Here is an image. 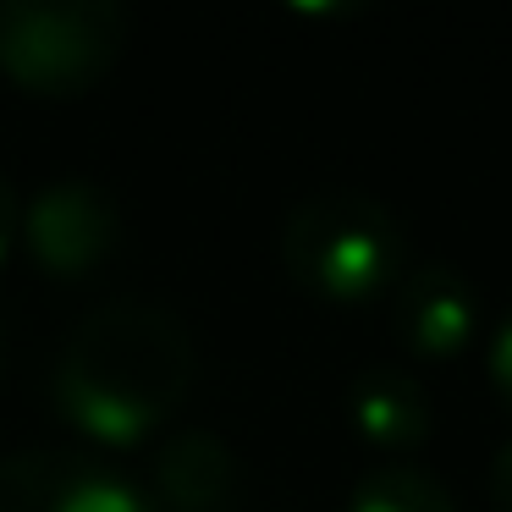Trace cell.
I'll list each match as a JSON object with an SVG mask.
<instances>
[{
  "label": "cell",
  "mask_w": 512,
  "mask_h": 512,
  "mask_svg": "<svg viewBox=\"0 0 512 512\" xmlns=\"http://www.w3.org/2000/svg\"><path fill=\"white\" fill-rule=\"evenodd\" d=\"M199 375L182 314L144 298H111L67 331L50 364V408L100 446H138L171 424Z\"/></svg>",
  "instance_id": "6da1fadb"
},
{
  "label": "cell",
  "mask_w": 512,
  "mask_h": 512,
  "mask_svg": "<svg viewBox=\"0 0 512 512\" xmlns=\"http://www.w3.org/2000/svg\"><path fill=\"white\" fill-rule=\"evenodd\" d=\"M281 265L292 287L331 309L386 303L402 276V226L364 188H314L281 221Z\"/></svg>",
  "instance_id": "7a4b0ae2"
},
{
  "label": "cell",
  "mask_w": 512,
  "mask_h": 512,
  "mask_svg": "<svg viewBox=\"0 0 512 512\" xmlns=\"http://www.w3.org/2000/svg\"><path fill=\"white\" fill-rule=\"evenodd\" d=\"M122 50L127 12L116 0H0V72L23 94H83Z\"/></svg>",
  "instance_id": "3957f363"
},
{
  "label": "cell",
  "mask_w": 512,
  "mask_h": 512,
  "mask_svg": "<svg viewBox=\"0 0 512 512\" xmlns=\"http://www.w3.org/2000/svg\"><path fill=\"white\" fill-rule=\"evenodd\" d=\"M23 243L34 265L56 281H83L116 254L122 243V210L89 177H56L23 204Z\"/></svg>",
  "instance_id": "277c9868"
},
{
  "label": "cell",
  "mask_w": 512,
  "mask_h": 512,
  "mask_svg": "<svg viewBox=\"0 0 512 512\" xmlns=\"http://www.w3.org/2000/svg\"><path fill=\"white\" fill-rule=\"evenodd\" d=\"M386 320L413 358H457L479 336V292L446 259H413L386 292Z\"/></svg>",
  "instance_id": "5b68a950"
},
{
  "label": "cell",
  "mask_w": 512,
  "mask_h": 512,
  "mask_svg": "<svg viewBox=\"0 0 512 512\" xmlns=\"http://www.w3.org/2000/svg\"><path fill=\"white\" fill-rule=\"evenodd\" d=\"M155 512H243V468L210 430H177L160 441L149 468Z\"/></svg>",
  "instance_id": "8992f818"
},
{
  "label": "cell",
  "mask_w": 512,
  "mask_h": 512,
  "mask_svg": "<svg viewBox=\"0 0 512 512\" xmlns=\"http://www.w3.org/2000/svg\"><path fill=\"white\" fill-rule=\"evenodd\" d=\"M347 419L375 452H419L435 435V402L413 369L397 358H375L347 380Z\"/></svg>",
  "instance_id": "52a82bcc"
},
{
  "label": "cell",
  "mask_w": 512,
  "mask_h": 512,
  "mask_svg": "<svg viewBox=\"0 0 512 512\" xmlns=\"http://www.w3.org/2000/svg\"><path fill=\"white\" fill-rule=\"evenodd\" d=\"M347 512H457V496L413 463L369 468L347 496Z\"/></svg>",
  "instance_id": "ba28073f"
},
{
  "label": "cell",
  "mask_w": 512,
  "mask_h": 512,
  "mask_svg": "<svg viewBox=\"0 0 512 512\" xmlns=\"http://www.w3.org/2000/svg\"><path fill=\"white\" fill-rule=\"evenodd\" d=\"M56 512H155L144 490H133L116 468L100 457L61 446V485H56Z\"/></svg>",
  "instance_id": "9c48e42d"
},
{
  "label": "cell",
  "mask_w": 512,
  "mask_h": 512,
  "mask_svg": "<svg viewBox=\"0 0 512 512\" xmlns=\"http://www.w3.org/2000/svg\"><path fill=\"white\" fill-rule=\"evenodd\" d=\"M61 446H23L0 457V512H56Z\"/></svg>",
  "instance_id": "30bf717a"
},
{
  "label": "cell",
  "mask_w": 512,
  "mask_h": 512,
  "mask_svg": "<svg viewBox=\"0 0 512 512\" xmlns=\"http://www.w3.org/2000/svg\"><path fill=\"white\" fill-rule=\"evenodd\" d=\"M485 375L490 391L501 397V408L512 413V309L490 325V342H485Z\"/></svg>",
  "instance_id": "8fae6325"
},
{
  "label": "cell",
  "mask_w": 512,
  "mask_h": 512,
  "mask_svg": "<svg viewBox=\"0 0 512 512\" xmlns=\"http://www.w3.org/2000/svg\"><path fill=\"white\" fill-rule=\"evenodd\" d=\"M485 496L496 512H512V435L490 452V468H485Z\"/></svg>",
  "instance_id": "7c38bea8"
},
{
  "label": "cell",
  "mask_w": 512,
  "mask_h": 512,
  "mask_svg": "<svg viewBox=\"0 0 512 512\" xmlns=\"http://www.w3.org/2000/svg\"><path fill=\"white\" fill-rule=\"evenodd\" d=\"M17 226H23V204H17V188H12V177L0 171V259H6V248H12Z\"/></svg>",
  "instance_id": "4fadbf2b"
},
{
  "label": "cell",
  "mask_w": 512,
  "mask_h": 512,
  "mask_svg": "<svg viewBox=\"0 0 512 512\" xmlns=\"http://www.w3.org/2000/svg\"><path fill=\"white\" fill-rule=\"evenodd\" d=\"M0 375H6V325H0Z\"/></svg>",
  "instance_id": "5bb4252c"
}]
</instances>
